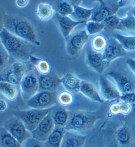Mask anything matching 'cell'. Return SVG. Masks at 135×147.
<instances>
[{
	"mask_svg": "<svg viewBox=\"0 0 135 147\" xmlns=\"http://www.w3.org/2000/svg\"><path fill=\"white\" fill-rule=\"evenodd\" d=\"M0 41L12 60L21 62L30 60L32 44L14 36L5 28L0 32Z\"/></svg>",
	"mask_w": 135,
	"mask_h": 147,
	"instance_id": "6da1fadb",
	"label": "cell"
},
{
	"mask_svg": "<svg viewBox=\"0 0 135 147\" xmlns=\"http://www.w3.org/2000/svg\"><path fill=\"white\" fill-rule=\"evenodd\" d=\"M3 27L14 36L32 44L39 45L34 28L25 18L5 15Z\"/></svg>",
	"mask_w": 135,
	"mask_h": 147,
	"instance_id": "7a4b0ae2",
	"label": "cell"
},
{
	"mask_svg": "<svg viewBox=\"0 0 135 147\" xmlns=\"http://www.w3.org/2000/svg\"><path fill=\"white\" fill-rule=\"evenodd\" d=\"M98 118V116L93 112L86 111L74 112L72 113H70L65 129L67 131H84L92 127Z\"/></svg>",
	"mask_w": 135,
	"mask_h": 147,
	"instance_id": "3957f363",
	"label": "cell"
},
{
	"mask_svg": "<svg viewBox=\"0 0 135 147\" xmlns=\"http://www.w3.org/2000/svg\"><path fill=\"white\" fill-rule=\"evenodd\" d=\"M28 72V66L25 62L14 61L0 72V81L12 84L18 86Z\"/></svg>",
	"mask_w": 135,
	"mask_h": 147,
	"instance_id": "277c9868",
	"label": "cell"
},
{
	"mask_svg": "<svg viewBox=\"0 0 135 147\" xmlns=\"http://www.w3.org/2000/svg\"><path fill=\"white\" fill-rule=\"evenodd\" d=\"M53 108L48 109H30L26 110L16 111L14 112V115L21 120L27 129L30 132H32L36 128L39 123L52 111Z\"/></svg>",
	"mask_w": 135,
	"mask_h": 147,
	"instance_id": "5b68a950",
	"label": "cell"
},
{
	"mask_svg": "<svg viewBox=\"0 0 135 147\" xmlns=\"http://www.w3.org/2000/svg\"><path fill=\"white\" fill-rule=\"evenodd\" d=\"M56 92L40 90L27 101L30 109H48L55 107L58 102Z\"/></svg>",
	"mask_w": 135,
	"mask_h": 147,
	"instance_id": "8992f818",
	"label": "cell"
},
{
	"mask_svg": "<svg viewBox=\"0 0 135 147\" xmlns=\"http://www.w3.org/2000/svg\"><path fill=\"white\" fill-rule=\"evenodd\" d=\"M3 128L22 144L32 138L31 132L27 129L23 122L16 116L7 120L4 124Z\"/></svg>",
	"mask_w": 135,
	"mask_h": 147,
	"instance_id": "52a82bcc",
	"label": "cell"
},
{
	"mask_svg": "<svg viewBox=\"0 0 135 147\" xmlns=\"http://www.w3.org/2000/svg\"><path fill=\"white\" fill-rule=\"evenodd\" d=\"M19 86L22 99L29 100L40 91L38 76L33 71H29L22 78Z\"/></svg>",
	"mask_w": 135,
	"mask_h": 147,
	"instance_id": "ba28073f",
	"label": "cell"
},
{
	"mask_svg": "<svg viewBox=\"0 0 135 147\" xmlns=\"http://www.w3.org/2000/svg\"><path fill=\"white\" fill-rule=\"evenodd\" d=\"M88 36L86 30H82L70 36L66 40L68 54L72 56H76L86 44Z\"/></svg>",
	"mask_w": 135,
	"mask_h": 147,
	"instance_id": "9c48e42d",
	"label": "cell"
},
{
	"mask_svg": "<svg viewBox=\"0 0 135 147\" xmlns=\"http://www.w3.org/2000/svg\"><path fill=\"white\" fill-rule=\"evenodd\" d=\"M50 112L39 123L33 131L31 132L32 138L44 142L52 134L56 126Z\"/></svg>",
	"mask_w": 135,
	"mask_h": 147,
	"instance_id": "30bf717a",
	"label": "cell"
},
{
	"mask_svg": "<svg viewBox=\"0 0 135 147\" xmlns=\"http://www.w3.org/2000/svg\"><path fill=\"white\" fill-rule=\"evenodd\" d=\"M101 95L104 100L114 101L120 100L121 94L117 87L108 78L101 76L99 79Z\"/></svg>",
	"mask_w": 135,
	"mask_h": 147,
	"instance_id": "8fae6325",
	"label": "cell"
},
{
	"mask_svg": "<svg viewBox=\"0 0 135 147\" xmlns=\"http://www.w3.org/2000/svg\"><path fill=\"white\" fill-rule=\"evenodd\" d=\"M108 76L114 81L121 95L135 92V82L128 76L118 72H110Z\"/></svg>",
	"mask_w": 135,
	"mask_h": 147,
	"instance_id": "7c38bea8",
	"label": "cell"
},
{
	"mask_svg": "<svg viewBox=\"0 0 135 147\" xmlns=\"http://www.w3.org/2000/svg\"><path fill=\"white\" fill-rule=\"evenodd\" d=\"M126 52V51L116 39H110L102 53V56L106 62L109 64L116 59L125 56Z\"/></svg>",
	"mask_w": 135,
	"mask_h": 147,
	"instance_id": "4fadbf2b",
	"label": "cell"
},
{
	"mask_svg": "<svg viewBox=\"0 0 135 147\" xmlns=\"http://www.w3.org/2000/svg\"><path fill=\"white\" fill-rule=\"evenodd\" d=\"M118 4L116 5L114 4H99L93 8V12L90 21L99 22H103L104 20L110 16L114 15L118 9Z\"/></svg>",
	"mask_w": 135,
	"mask_h": 147,
	"instance_id": "5bb4252c",
	"label": "cell"
},
{
	"mask_svg": "<svg viewBox=\"0 0 135 147\" xmlns=\"http://www.w3.org/2000/svg\"><path fill=\"white\" fill-rule=\"evenodd\" d=\"M86 62L88 66L99 74H102L108 63L104 60L102 53L89 50L86 54Z\"/></svg>",
	"mask_w": 135,
	"mask_h": 147,
	"instance_id": "9a60e30c",
	"label": "cell"
},
{
	"mask_svg": "<svg viewBox=\"0 0 135 147\" xmlns=\"http://www.w3.org/2000/svg\"><path fill=\"white\" fill-rule=\"evenodd\" d=\"M40 90L56 92L62 81L54 73H49L45 75H38Z\"/></svg>",
	"mask_w": 135,
	"mask_h": 147,
	"instance_id": "2e32d148",
	"label": "cell"
},
{
	"mask_svg": "<svg viewBox=\"0 0 135 147\" xmlns=\"http://www.w3.org/2000/svg\"><path fill=\"white\" fill-rule=\"evenodd\" d=\"M135 140L132 130L126 125H122L116 132V141L120 147H131Z\"/></svg>",
	"mask_w": 135,
	"mask_h": 147,
	"instance_id": "e0dca14e",
	"label": "cell"
},
{
	"mask_svg": "<svg viewBox=\"0 0 135 147\" xmlns=\"http://www.w3.org/2000/svg\"><path fill=\"white\" fill-rule=\"evenodd\" d=\"M56 16L59 27L65 40H67V38L71 35L72 32L77 26L85 24L81 22L75 21L69 16H63L58 13H56Z\"/></svg>",
	"mask_w": 135,
	"mask_h": 147,
	"instance_id": "ac0fdd59",
	"label": "cell"
},
{
	"mask_svg": "<svg viewBox=\"0 0 135 147\" xmlns=\"http://www.w3.org/2000/svg\"><path fill=\"white\" fill-rule=\"evenodd\" d=\"M86 138L85 136L73 131H66L62 142L61 147H83Z\"/></svg>",
	"mask_w": 135,
	"mask_h": 147,
	"instance_id": "d6986e66",
	"label": "cell"
},
{
	"mask_svg": "<svg viewBox=\"0 0 135 147\" xmlns=\"http://www.w3.org/2000/svg\"><path fill=\"white\" fill-rule=\"evenodd\" d=\"M79 92L92 100L101 104L104 102V99L102 98L97 88L88 82L82 80Z\"/></svg>",
	"mask_w": 135,
	"mask_h": 147,
	"instance_id": "ffe728a7",
	"label": "cell"
},
{
	"mask_svg": "<svg viewBox=\"0 0 135 147\" xmlns=\"http://www.w3.org/2000/svg\"><path fill=\"white\" fill-rule=\"evenodd\" d=\"M62 85L68 91L77 92L80 91L82 80L74 74L68 73L61 78Z\"/></svg>",
	"mask_w": 135,
	"mask_h": 147,
	"instance_id": "44dd1931",
	"label": "cell"
},
{
	"mask_svg": "<svg viewBox=\"0 0 135 147\" xmlns=\"http://www.w3.org/2000/svg\"><path fill=\"white\" fill-rule=\"evenodd\" d=\"M66 129L64 128L55 127L52 134L44 142L45 147H61Z\"/></svg>",
	"mask_w": 135,
	"mask_h": 147,
	"instance_id": "7402d4cb",
	"label": "cell"
},
{
	"mask_svg": "<svg viewBox=\"0 0 135 147\" xmlns=\"http://www.w3.org/2000/svg\"><path fill=\"white\" fill-rule=\"evenodd\" d=\"M54 109V107L53 108L50 113L55 126H56V127L65 128V126H66L68 120L70 113H68L67 110L63 109V108L59 107L56 109Z\"/></svg>",
	"mask_w": 135,
	"mask_h": 147,
	"instance_id": "603a6c76",
	"label": "cell"
},
{
	"mask_svg": "<svg viewBox=\"0 0 135 147\" xmlns=\"http://www.w3.org/2000/svg\"><path fill=\"white\" fill-rule=\"evenodd\" d=\"M93 8L88 9L80 5H74V11L70 17L76 22L86 23L88 21L90 20Z\"/></svg>",
	"mask_w": 135,
	"mask_h": 147,
	"instance_id": "cb8c5ba5",
	"label": "cell"
},
{
	"mask_svg": "<svg viewBox=\"0 0 135 147\" xmlns=\"http://www.w3.org/2000/svg\"><path fill=\"white\" fill-rule=\"evenodd\" d=\"M115 30L135 34V17L130 13L125 18H122Z\"/></svg>",
	"mask_w": 135,
	"mask_h": 147,
	"instance_id": "d4e9b609",
	"label": "cell"
},
{
	"mask_svg": "<svg viewBox=\"0 0 135 147\" xmlns=\"http://www.w3.org/2000/svg\"><path fill=\"white\" fill-rule=\"evenodd\" d=\"M0 93L9 101L16 100L18 96L17 86L0 81Z\"/></svg>",
	"mask_w": 135,
	"mask_h": 147,
	"instance_id": "484cf974",
	"label": "cell"
},
{
	"mask_svg": "<svg viewBox=\"0 0 135 147\" xmlns=\"http://www.w3.org/2000/svg\"><path fill=\"white\" fill-rule=\"evenodd\" d=\"M54 9L48 3H42L39 4L36 9V16L40 20L47 22L50 20L54 16Z\"/></svg>",
	"mask_w": 135,
	"mask_h": 147,
	"instance_id": "4316f807",
	"label": "cell"
},
{
	"mask_svg": "<svg viewBox=\"0 0 135 147\" xmlns=\"http://www.w3.org/2000/svg\"><path fill=\"white\" fill-rule=\"evenodd\" d=\"M0 147H22V144L3 128L0 133Z\"/></svg>",
	"mask_w": 135,
	"mask_h": 147,
	"instance_id": "83f0119b",
	"label": "cell"
},
{
	"mask_svg": "<svg viewBox=\"0 0 135 147\" xmlns=\"http://www.w3.org/2000/svg\"><path fill=\"white\" fill-rule=\"evenodd\" d=\"M115 39L126 51H135V36H124L120 34H115Z\"/></svg>",
	"mask_w": 135,
	"mask_h": 147,
	"instance_id": "f1b7e54d",
	"label": "cell"
},
{
	"mask_svg": "<svg viewBox=\"0 0 135 147\" xmlns=\"http://www.w3.org/2000/svg\"><path fill=\"white\" fill-rule=\"evenodd\" d=\"M30 60L34 65L36 70L40 75H45L50 73V66L48 61L36 58L32 55L30 56Z\"/></svg>",
	"mask_w": 135,
	"mask_h": 147,
	"instance_id": "f546056e",
	"label": "cell"
},
{
	"mask_svg": "<svg viewBox=\"0 0 135 147\" xmlns=\"http://www.w3.org/2000/svg\"><path fill=\"white\" fill-rule=\"evenodd\" d=\"M107 40L105 37L102 35H97L94 37L91 41L92 50L96 52L103 53L107 46Z\"/></svg>",
	"mask_w": 135,
	"mask_h": 147,
	"instance_id": "4dcf8cb0",
	"label": "cell"
},
{
	"mask_svg": "<svg viewBox=\"0 0 135 147\" xmlns=\"http://www.w3.org/2000/svg\"><path fill=\"white\" fill-rule=\"evenodd\" d=\"M56 10V13L70 17L74 11V5L66 0H62L57 3Z\"/></svg>",
	"mask_w": 135,
	"mask_h": 147,
	"instance_id": "1f68e13d",
	"label": "cell"
},
{
	"mask_svg": "<svg viewBox=\"0 0 135 147\" xmlns=\"http://www.w3.org/2000/svg\"><path fill=\"white\" fill-rule=\"evenodd\" d=\"M105 26L103 22L99 23V22H94V21H88L86 24V31L88 35H94V34H98L102 31Z\"/></svg>",
	"mask_w": 135,
	"mask_h": 147,
	"instance_id": "d6a6232c",
	"label": "cell"
},
{
	"mask_svg": "<svg viewBox=\"0 0 135 147\" xmlns=\"http://www.w3.org/2000/svg\"><path fill=\"white\" fill-rule=\"evenodd\" d=\"M58 102L62 107H69L74 102V96L70 91H63L57 96Z\"/></svg>",
	"mask_w": 135,
	"mask_h": 147,
	"instance_id": "836d02e7",
	"label": "cell"
},
{
	"mask_svg": "<svg viewBox=\"0 0 135 147\" xmlns=\"http://www.w3.org/2000/svg\"><path fill=\"white\" fill-rule=\"evenodd\" d=\"M10 57L0 41V72L9 64Z\"/></svg>",
	"mask_w": 135,
	"mask_h": 147,
	"instance_id": "e575fe53",
	"label": "cell"
},
{
	"mask_svg": "<svg viewBox=\"0 0 135 147\" xmlns=\"http://www.w3.org/2000/svg\"><path fill=\"white\" fill-rule=\"evenodd\" d=\"M121 18H118L117 16L114 15L110 16L107 18H106L103 22V23L105 26V28H107L108 30H115L119 24Z\"/></svg>",
	"mask_w": 135,
	"mask_h": 147,
	"instance_id": "d590c367",
	"label": "cell"
},
{
	"mask_svg": "<svg viewBox=\"0 0 135 147\" xmlns=\"http://www.w3.org/2000/svg\"><path fill=\"white\" fill-rule=\"evenodd\" d=\"M120 100L129 103L130 105L135 103V92H134L126 93L121 95Z\"/></svg>",
	"mask_w": 135,
	"mask_h": 147,
	"instance_id": "8d00e7d4",
	"label": "cell"
},
{
	"mask_svg": "<svg viewBox=\"0 0 135 147\" xmlns=\"http://www.w3.org/2000/svg\"><path fill=\"white\" fill-rule=\"evenodd\" d=\"M120 103V114L123 115H128L131 112V105L125 102L121 101Z\"/></svg>",
	"mask_w": 135,
	"mask_h": 147,
	"instance_id": "74e56055",
	"label": "cell"
},
{
	"mask_svg": "<svg viewBox=\"0 0 135 147\" xmlns=\"http://www.w3.org/2000/svg\"><path fill=\"white\" fill-rule=\"evenodd\" d=\"M25 143V147H45L44 142L39 141L33 138H29Z\"/></svg>",
	"mask_w": 135,
	"mask_h": 147,
	"instance_id": "f35d334b",
	"label": "cell"
},
{
	"mask_svg": "<svg viewBox=\"0 0 135 147\" xmlns=\"http://www.w3.org/2000/svg\"><path fill=\"white\" fill-rule=\"evenodd\" d=\"M110 112L113 115H116L120 113V103H113L110 105L109 108Z\"/></svg>",
	"mask_w": 135,
	"mask_h": 147,
	"instance_id": "ab89813d",
	"label": "cell"
},
{
	"mask_svg": "<svg viewBox=\"0 0 135 147\" xmlns=\"http://www.w3.org/2000/svg\"><path fill=\"white\" fill-rule=\"evenodd\" d=\"M126 64L128 66V68L132 71V73L135 75V59L128 58L126 60Z\"/></svg>",
	"mask_w": 135,
	"mask_h": 147,
	"instance_id": "60d3db41",
	"label": "cell"
},
{
	"mask_svg": "<svg viewBox=\"0 0 135 147\" xmlns=\"http://www.w3.org/2000/svg\"><path fill=\"white\" fill-rule=\"evenodd\" d=\"M30 0H16V4L18 7L24 8L29 4Z\"/></svg>",
	"mask_w": 135,
	"mask_h": 147,
	"instance_id": "b9f144b4",
	"label": "cell"
},
{
	"mask_svg": "<svg viewBox=\"0 0 135 147\" xmlns=\"http://www.w3.org/2000/svg\"><path fill=\"white\" fill-rule=\"evenodd\" d=\"M134 0H118L117 4L118 7H125V6L129 5Z\"/></svg>",
	"mask_w": 135,
	"mask_h": 147,
	"instance_id": "7bdbcfd3",
	"label": "cell"
},
{
	"mask_svg": "<svg viewBox=\"0 0 135 147\" xmlns=\"http://www.w3.org/2000/svg\"><path fill=\"white\" fill-rule=\"evenodd\" d=\"M7 109V104L4 100H0V112L5 111Z\"/></svg>",
	"mask_w": 135,
	"mask_h": 147,
	"instance_id": "ee69618b",
	"label": "cell"
},
{
	"mask_svg": "<svg viewBox=\"0 0 135 147\" xmlns=\"http://www.w3.org/2000/svg\"><path fill=\"white\" fill-rule=\"evenodd\" d=\"M5 16L1 12H0V32L1 31L2 29L4 28L3 27V22H4V18H5Z\"/></svg>",
	"mask_w": 135,
	"mask_h": 147,
	"instance_id": "f6af8a7d",
	"label": "cell"
},
{
	"mask_svg": "<svg viewBox=\"0 0 135 147\" xmlns=\"http://www.w3.org/2000/svg\"><path fill=\"white\" fill-rule=\"evenodd\" d=\"M66 1L72 4L73 5H80L83 0H66Z\"/></svg>",
	"mask_w": 135,
	"mask_h": 147,
	"instance_id": "bcb514c9",
	"label": "cell"
},
{
	"mask_svg": "<svg viewBox=\"0 0 135 147\" xmlns=\"http://www.w3.org/2000/svg\"><path fill=\"white\" fill-rule=\"evenodd\" d=\"M132 118H134L135 119V103H133L131 105V112L130 114Z\"/></svg>",
	"mask_w": 135,
	"mask_h": 147,
	"instance_id": "7dc6e473",
	"label": "cell"
},
{
	"mask_svg": "<svg viewBox=\"0 0 135 147\" xmlns=\"http://www.w3.org/2000/svg\"><path fill=\"white\" fill-rule=\"evenodd\" d=\"M86 1H90V2H98L100 4H104L105 3V1L104 0H86Z\"/></svg>",
	"mask_w": 135,
	"mask_h": 147,
	"instance_id": "c3c4849f",
	"label": "cell"
},
{
	"mask_svg": "<svg viewBox=\"0 0 135 147\" xmlns=\"http://www.w3.org/2000/svg\"><path fill=\"white\" fill-rule=\"evenodd\" d=\"M107 147H120V146L118 145L117 142L116 141V142H114V143H112L109 144V145H108Z\"/></svg>",
	"mask_w": 135,
	"mask_h": 147,
	"instance_id": "681fc988",
	"label": "cell"
},
{
	"mask_svg": "<svg viewBox=\"0 0 135 147\" xmlns=\"http://www.w3.org/2000/svg\"><path fill=\"white\" fill-rule=\"evenodd\" d=\"M130 13H131V14H132V15H133L134 17H135V5L132 8V9L130 10Z\"/></svg>",
	"mask_w": 135,
	"mask_h": 147,
	"instance_id": "f907efd6",
	"label": "cell"
},
{
	"mask_svg": "<svg viewBox=\"0 0 135 147\" xmlns=\"http://www.w3.org/2000/svg\"><path fill=\"white\" fill-rule=\"evenodd\" d=\"M131 147H135V140H134V144H132V146Z\"/></svg>",
	"mask_w": 135,
	"mask_h": 147,
	"instance_id": "816d5d0a",
	"label": "cell"
},
{
	"mask_svg": "<svg viewBox=\"0 0 135 147\" xmlns=\"http://www.w3.org/2000/svg\"><path fill=\"white\" fill-rule=\"evenodd\" d=\"M24 147H25V146H24Z\"/></svg>",
	"mask_w": 135,
	"mask_h": 147,
	"instance_id": "f5cc1de1",
	"label": "cell"
}]
</instances>
